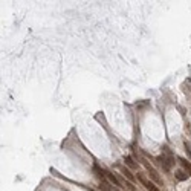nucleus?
Returning <instances> with one entry per match:
<instances>
[{
    "label": "nucleus",
    "mask_w": 191,
    "mask_h": 191,
    "mask_svg": "<svg viewBox=\"0 0 191 191\" xmlns=\"http://www.w3.org/2000/svg\"><path fill=\"white\" fill-rule=\"evenodd\" d=\"M158 161L161 162V165L164 167V170H167V171H168L173 165H174V159L171 158V154H170L168 151H167V156H159Z\"/></svg>",
    "instance_id": "1"
},
{
    "label": "nucleus",
    "mask_w": 191,
    "mask_h": 191,
    "mask_svg": "<svg viewBox=\"0 0 191 191\" xmlns=\"http://www.w3.org/2000/svg\"><path fill=\"white\" fill-rule=\"evenodd\" d=\"M139 180L142 182V185H144L145 188H147L148 191H159V188H158L156 185H154V184H153V182H150V180H147V179H145L144 176H139Z\"/></svg>",
    "instance_id": "2"
},
{
    "label": "nucleus",
    "mask_w": 191,
    "mask_h": 191,
    "mask_svg": "<svg viewBox=\"0 0 191 191\" xmlns=\"http://www.w3.org/2000/svg\"><path fill=\"white\" fill-rule=\"evenodd\" d=\"M145 167H147V170H148V173H150V176H151V179H153V180H156V182H158V184H161V182H162V180L159 179V176H158V173H156V171H154V170H153V168L150 167V165H148V164H147V162H145Z\"/></svg>",
    "instance_id": "3"
},
{
    "label": "nucleus",
    "mask_w": 191,
    "mask_h": 191,
    "mask_svg": "<svg viewBox=\"0 0 191 191\" xmlns=\"http://www.w3.org/2000/svg\"><path fill=\"white\" fill-rule=\"evenodd\" d=\"M180 164H182V167L185 168V171H188V174H191V164L187 161V159H179Z\"/></svg>",
    "instance_id": "4"
},
{
    "label": "nucleus",
    "mask_w": 191,
    "mask_h": 191,
    "mask_svg": "<svg viewBox=\"0 0 191 191\" xmlns=\"http://www.w3.org/2000/svg\"><path fill=\"white\" fill-rule=\"evenodd\" d=\"M188 176H190V174H187V173H185V171H182V170L176 173V177H177L179 180H187V179H188Z\"/></svg>",
    "instance_id": "5"
},
{
    "label": "nucleus",
    "mask_w": 191,
    "mask_h": 191,
    "mask_svg": "<svg viewBox=\"0 0 191 191\" xmlns=\"http://www.w3.org/2000/svg\"><path fill=\"white\" fill-rule=\"evenodd\" d=\"M106 174H107L109 180H110V182H113V184H115L116 187H121V184H119V182H118V179L115 177V174H112V173H106Z\"/></svg>",
    "instance_id": "6"
},
{
    "label": "nucleus",
    "mask_w": 191,
    "mask_h": 191,
    "mask_svg": "<svg viewBox=\"0 0 191 191\" xmlns=\"http://www.w3.org/2000/svg\"><path fill=\"white\" fill-rule=\"evenodd\" d=\"M121 171H122V174L127 177V179H129V180H133V176H132V173L129 171V170H127V168H121Z\"/></svg>",
    "instance_id": "7"
},
{
    "label": "nucleus",
    "mask_w": 191,
    "mask_h": 191,
    "mask_svg": "<svg viewBox=\"0 0 191 191\" xmlns=\"http://www.w3.org/2000/svg\"><path fill=\"white\" fill-rule=\"evenodd\" d=\"M125 164H127V165H129L130 168H135V167H136V164L133 162V159H132L130 156H127V158H125Z\"/></svg>",
    "instance_id": "8"
}]
</instances>
